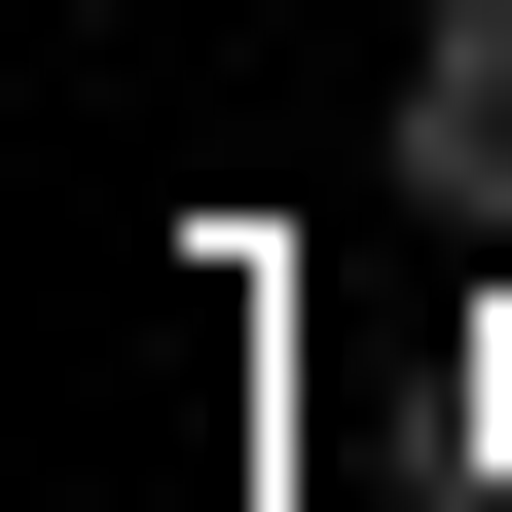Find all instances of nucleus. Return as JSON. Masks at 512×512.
<instances>
[{
    "mask_svg": "<svg viewBox=\"0 0 512 512\" xmlns=\"http://www.w3.org/2000/svg\"><path fill=\"white\" fill-rule=\"evenodd\" d=\"M403 183H439V220H512V0H439V37H403Z\"/></svg>",
    "mask_w": 512,
    "mask_h": 512,
    "instance_id": "obj_1",
    "label": "nucleus"
}]
</instances>
